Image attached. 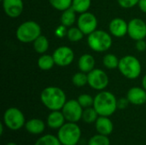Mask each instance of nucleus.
<instances>
[{
    "label": "nucleus",
    "instance_id": "nucleus-36",
    "mask_svg": "<svg viewBox=\"0 0 146 145\" xmlns=\"http://www.w3.org/2000/svg\"><path fill=\"white\" fill-rule=\"evenodd\" d=\"M138 6L143 13L146 14V0H139Z\"/></svg>",
    "mask_w": 146,
    "mask_h": 145
},
{
    "label": "nucleus",
    "instance_id": "nucleus-33",
    "mask_svg": "<svg viewBox=\"0 0 146 145\" xmlns=\"http://www.w3.org/2000/svg\"><path fill=\"white\" fill-rule=\"evenodd\" d=\"M67 32H68V27L62 24L60 26H58L56 27V29L55 30V34L58 38H63V37L67 36Z\"/></svg>",
    "mask_w": 146,
    "mask_h": 145
},
{
    "label": "nucleus",
    "instance_id": "nucleus-22",
    "mask_svg": "<svg viewBox=\"0 0 146 145\" xmlns=\"http://www.w3.org/2000/svg\"><path fill=\"white\" fill-rule=\"evenodd\" d=\"M33 44V49H34V50L37 53L40 54V55L45 54V52L48 50L49 46H50L49 39L44 35H42V34L40 36H38L34 40V42Z\"/></svg>",
    "mask_w": 146,
    "mask_h": 145
},
{
    "label": "nucleus",
    "instance_id": "nucleus-29",
    "mask_svg": "<svg viewBox=\"0 0 146 145\" xmlns=\"http://www.w3.org/2000/svg\"><path fill=\"white\" fill-rule=\"evenodd\" d=\"M73 0H49L50 4L58 11H64L72 6Z\"/></svg>",
    "mask_w": 146,
    "mask_h": 145
},
{
    "label": "nucleus",
    "instance_id": "nucleus-40",
    "mask_svg": "<svg viewBox=\"0 0 146 145\" xmlns=\"http://www.w3.org/2000/svg\"><path fill=\"white\" fill-rule=\"evenodd\" d=\"M145 104H146V103H145Z\"/></svg>",
    "mask_w": 146,
    "mask_h": 145
},
{
    "label": "nucleus",
    "instance_id": "nucleus-1",
    "mask_svg": "<svg viewBox=\"0 0 146 145\" xmlns=\"http://www.w3.org/2000/svg\"><path fill=\"white\" fill-rule=\"evenodd\" d=\"M42 103L50 111L62 110L67 102L66 94L57 86L45 87L40 94Z\"/></svg>",
    "mask_w": 146,
    "mask_h": 145
},
{
    "label": "nucleus",
    "instance_id": "nucleus-15",
    "mask_svg": "<svg viewBox=\"0 0 146 145\" xmlns=\"http://www.w3.org/2000/svg\"><path fill=\"white\" fill-rule=\"evenodd\" d=\"M127 98L133 105H143L146 103V91L143 87L133 86L128 90Z\"/></svg>",
    "mask_w": 146,
    "mask_h": 145
},
{
    "label": "nucleus",
    "instance_id": "nucleus-28",
    "mask_svg": "<svg viewBox=\"0 0 146 145\" xmlns=\"http://www.w3.org/2000/svg\"><path fill=\"white\" fill-rule=\"evenodd\" d=\"M72 83L77 86V87H82L85 86L86 85L88 84V77H87V73H84V72H78L76 73H74L72 77Z\"/></svg>",
    "mask_w": 146,
    "mask_h": 145
},
{
    "label": "nucleus",
    "instance_id": "nucleus-20",
    "mask_svg": "<svg viewBox=\"0 0 146 145\" xmlns=\"http://www.w3.org/2000/svg\"><path fill=\"white\" fill-rule=\"evenodd\" d=\"M76 14L77 13L72 7L62 11L61 18H60L61 24L67 27L73 26V25L75 23V21H76Z\"/></svg>",
    "mask_w": 146,
    "mask_h": 145
},
{
    "label": "nucleus",
    "instance_id": "nucleus-24",
    "mask_svg": "<svg viewBox=\"0 0 146 145\" xmlns=\"http://www.w3.org/2000/svg\"><path fill=\"white\" fill-rule=\"evenodd\" d=\"M92 0H73L72 8L78 14H82L87 12L91 7Z\"/></svg>",
    "mask_w": 146,
    "mask_h": 145
},
{
    "label": "nucleus",
    "instance_id": "nucleus-9",
    "mask_svg": "<svg viewBox=\"0 0 146 145\" xmlns=\"http://www.w3.org/2000/svg\"><path fill=\"white\" fill-rule=\"evenodd\" d=\"M83 108L79 103L78 100L70 99L66 102L63 108L62 109V112L68 122H74L77 123L82 119L83 114Z\"/></svg>",
    "mask_w": 146,
    "mask_h": 145
},
{
    "label": "nucleus",
    "instance_id": "nucleus-18",
    "mask_svg": "<svg viewBox=\"0 0 146 145\" xmlns=\"http://www.w3.org/2000/svg\"><path fill=\"white\" fill-rule=\"evenodd\" d=\"M95 58L91 54L86 53L82 55L78 60V68L80 71L84 72L86 73H88L92 71L95 68Z\"/></svg>",
    "mask_w": 146,
    "mask_h": 145
},
{
    "label": "nucleus",
    "instance_id": "nucleus-19",
    "mask_svg": "<svg viewBox=\"0 0 146 145\" xmlns=\"http://www.w3.org/2000/svg\"><path fill=\"white\" fill-rule=\"evenodd\" d=\"M26 130L33 135H39L44 132L45 129V124L44 122L38 118H33L28 120L25 124Z\"/></svg>",
    "mask_w": 146,
    "mask_h": 145
},
{
    "label": "nucleus",
    "instance_id": "nucleus-7",
    "mask_svg": "<svg viewBox=\"0 0 146 145\" xmlns=\"http://www.w3.org/2000/svg\"><path fill=\"white\" fill-rule=\"evenodd\" d=\"M3 123L11 131H18L25 126L26 120L23 113L17 108L11 107L5 110L3 116Z\"/></svg>",
    "mask_w": 146,
    "mask_h": 145
},
{
    "label": "nucleus",
    "instance_id": "nucleus-25",
    "mask_svg": "<svg viewBox=\"0 0 146 145\" xmlns=\"http://www.w3.org/2000/svg\"><path fill=\"white\" fill-rule=\"evenodd\" d=\"M98 116L99 115L98 112L96 111V109L93 107H90V108L84 109L83 114H82V120L84 122L87 124H92V123L96 122Z\"/></svg>",
    "mask_w": 146,
    "mask_h": 145
},
{
    "label": "nucleus",
    "instance_id": "nucleus-4",
    "mask_svg": "<svg viewBox=\"0 0 146 145\" xmlns=\"http://www.w3.org/2000/svg\"><path fill=\"white\" fill-rule=\"evenodd\" d=\"M118 69L120 73L128 79H136L142 73L140 61L132 55H127L120 59Z\"/></svg>",
    "mask_w": 146,
    "mask_h": 145
},
{
    "label": "nucleus",
    "instance_id": "nucleus-14",
    "mask_svg": "<svg viewBox=\"0 0 146 145\" xmlns=\"http://www.w3.org/2000/svg\"><path fill=\"white\" fill-rule=\"evenodd\" d=\"M128 30V22L124 19L116 17L111 20L109 24L110 33L115 38H122L127 34Z\"/></svg>",
    "mask_w": 146,
    "mask_h": 145
},
{
    "label": "nucleus",
    "instance_id": "nucleus-34",
    "mask_svg": "<svg viewBox=\"0 0 146 145\" xmlns=\"http://www.w3.org/2000/svg\"><path fill=\"white\" fill-rule=\"evenodd\" d=\"M129 103H129V101H128V99L127 97L120 98L119 100H117V108L119 109H124L128 106Z\"/></svg>",
    "mask_w": 146,
    "mask_h": 145
},
{
    "label": "nucleus",
    "instance_id": "nucleus-32",
    "mask_svg": "<svg viewBox=\"0 0 146 145\" xmlns=\"http://www.w3.org/2000/svg\"><path fill=\"white\" fill-rule=\"evenodd\" d=\"M119 5L123 9H132L138 5L139 0H117Z\"/></svg>",
    "mask_w": 146,
    "mask_h": 145
},
{
    "label": "nucleus",
    "instance_id": "nucleus-23",
    "mask_svg": "<svg viewBox=\"0 0 146 145\" xmlns=\"http://www.w3.org/2000/svg\"><path fill=\"white\" fill-rule=\"evenodd\" d=\"M119 62H120V59H118V57L115 54H112V53L106 54L103 58L104 66L110 70L118 68Z\"/></svg>",
    "mask_w": 146,
    "mask_h": 145
},
{
    "label": "nucleus",
    "instance_id": "nucleus-39",
    "mask_svg": "<svg viewBox=\"0 0 146 145\" xmlns=\"http://www.w3.org/2000/svg\"><path fill=\"white\" fill-rule=\"evenodd\" d=\"M3 0H1V2H3Z\"/></svg>",
    "mask_w": 146,
    "mask_h": 145
},
{
    "label": "nucleus",
    "instance_id": "nucleus-2",
    "mask_svg": "<svg viewBox=\"0 0 146 145\" xmlns=\"http://www.w3.org/2000/svg\"><path fill=\"white\" fill-rule=\"evenodd\" d=\"M93 108L99 116H111L116 111L117 99L115 96L108 91H101L94 97Z\"/></svg>",
    "mask_w": 146,
    "mask_h": 145
},
{
    "label": "nucleus",
    "instance_id": "nucleus-27",
    "mask_svg": "<svg viewBox=\"0 0 146 145\" xmlns=\"http://www.w3.org/2000/svg\"><path fill=\"white\" fill-rule=\"evenodd\" d=\"M34 145H62V144L57 137L51 134H46L40 137Z\"/></svg>",
    "mask_w": 146,
    "mask_h": 145
},
{
    "label": "nucleus",
    "instance_id": "nucleus-5",
    "mask_svg": "<svg viewBox=\"0 0 146 145\" xmlns=\"http://www.w3.org/2000/svg\"><path fill=\"white\" fill-rule=\"evenodd\" d=\"M41 35V26L34 21H27L22 22L16 29V38L23 43H33L34 40Z\"/></svg>",
    "mask_w": 146,
    "mask_h": 145
},
{
    "label": "nucleus",
    "instance_id": "nucleus-35",
    "mask_svg": "<svg viewBox=\"0 0 146 145\" xmlns=\"http://www.w3.org/2000/svg\"><path fill=\"white\" fill-rule=\"evenodd\" d=\"M135 48L139 51H145V50H146V42L145 41V39H141V40L136 41Z\"/></svg>",
    "mask_w": 146,
    "mask_h": 145
},
{
    "label": "nucleus",
    "instance_id": "nucleus-31",
    "mask_svg": "<svg viewBox=\"0 0 146 145\" xmlns=\"http://www.w3.org/2000/svg\"><path fill=\"white\" fill-rule=\"evenodd\" d=\"M78 102L81 105L83 109L93 107L94 103V97H92L89 94H81L78 97Z\"/></svg>",
    "mask_w": 146,
    "mask_h": 145
},
{
    "label": "nucleus",
    "instance_id": "nucleus-6",
    "mask_svg": "<svg viewBox=\"0 0 146 145\" xmlns=\"http://www.w3.org/2000/svg\"><path fill=\"white\" fill-rule=\"evenodd\" d=\"M80 137L81 130L74 122L68 121L57 132V138L62 145H77Z\"/></svg>",
    "mask_w": 146,
    "mask_h": 145
},
{
    "label": "nucleus",
    "instance_id": "nucleus-37",
    "mask_svg": "<svg viewBox=\"0 0 146 145\" xmlns=\"http://www.w3.org/2000/svg\"><path fill=\"white\" fill-rule=\"evenodd\" d=\"M142 87L146 91V73L142 79Z\"/></svg>",
    "mask_w": 146,
    "mask_h": 145
},
{
    "label": "nucleus",
    "instance_id": "nucleus-16",
    "mask_svg": "<svg viewBox=\"0 0 146 145\" xmlns=\"http://www.w3.org/2000/svg\"><path fill=\"white\" fill-rule=\"evenodd\" d=\"M95 128L98 133L109 136L114 130V125L108 116H98L95 122Z\"/></svg>",
    "mask_w": 146,
    "mask_h": 145
},
{
    "label": "nucleus",
    "instance_id": "nucleus-13",
    "mask_svg": "<svg viewBox=\"0 0 146 145\" xmlns=\"http://www.w3.org/2000/svg\"><path fill=\"white\" fill-rule=\"evenodd\" d=\"M2 3L5 15L10 18L19 17L24 9L22 0H3Z\"/></svg>",
    "mask_w": 146,
    "mask_h": 145
},
{
    "label": "nucleus",
    "instance_id": "nucleus-21",
    "mask_svg": "<svg viewBox=\"0 0 146 145\" xmlns=\"http://www.w3.org/2000/svg\"><path fill=\"white\" fill-rule=\"evenodd\" d=\"M37 64L38 68L42 71H49L54 67V65H56L53 56L48 54H42L38 57Z\"/></svg>",
    "mask_w": 146,
    "mask_h": 145
},
{
    "label": "nucleus",
    "instance_id": "nucleus-17",
    "mask_svg": "<svg viewBox=\"0 0 146 145\" xmlns=\"http://www.w3.org/2000/svg\"><path fill=\"white\" fill-rule=\"evenodd\" d=\"M66 119L61 110L51 111L47 117V125L50 128L58 130L65 124Z\"/></svg>",
    "mask_w": 146,
    "mask_h": 145
},
{
    "label": "nucleus",
    "instance_id": "nucleus-12",
    "mask_svg": "<svg viewBox=\"0 0 146 145\" xmlns=\"http://www.w3.org/2000/svg\"><path fill=\"white\" fill-rule=\"evenodd\" d=\"M128 36L134 41L146 38V22L140 18H133L128 22Z\"/></svg>",
    "mask_w": 146,
    "mask_h": 145
},
{
    "label": "nucleus",
    "instance_id": "nucleus-11",
    "mask_svg": "<svg viewBox=\"0 0 146 145\" xmlns=\"http://www.w3.org/2000/svg\"><path fill=\"white\" fill-rule=\"evenodd\" d=\"M53 58L56 65L59 67H67L72 64L74 60V50L66 45L57 47L53 54Z\"/></svg>",
    "mask_w": 146,
    "mask_h": 145
},
{
    "label": "nucleus",
    "instance_id": "nucleus-26",
    "mask_svg": "<svg viewBox=\"0 0 146 145\" xmlns=\"http://www.w3.org/2000/svg\"><path fill=\"white\" fill-rule=\"evenodd\" d=\"M84 35L85 34L82 32V31L78 26H71L68 29V32H67L66 37L68 38V39L70 42L77 43L83 38Z\"/></svg>",
    "mask_w": 146,
    "mask_h": 145
},
{
    "label": "nucleus",
    "instance_id": "nucleus-38",
    "mask_svg": "<svg viewBox=\"0 0 146 145\" xmlns=\"http://www.w3.org/2000/svg\"><path fill=\"white\" fill-rule=\"evenodd\" d=\"M6 145H17L15 143H14V142H9V143H8Z\"/></svg>",
    "mask_w": 146,
    "mask_h": 145
},
{
    "label": "nucleus",
    "instance_id": "nucleus-3",
    "mask_svg": "<svg viewBox=\"0 0 146 145\" xmlns=\"http://www.w3.org/2000/svg\"><path fill=\"white\" fill-rule=\"evenodd\" d=\"M112 35L104 30H96L87 37V44L95 52H105L112 46Z\"/></svg>",
    "mask_w": 146,
    "mask_h": 145
},
{
    "label": "nucleus",
    "instance_id": "nucleus-30",
    "mask_svg": "<svg viewBox=\"0 0 146 145\" xmlns=\"http://www.w3.org/2000/svg\"><path fill=\"white\" fill-rule=\"evenodd\" d=\"M88 145H110V141L108 136L98 133L92 136L89 139Z\"/></svg>",
    "mask_w": 146,
    "mask_h": 145
},
{
    "label": "nucleus",
    "instance_id": "nucleus-10",
    "mask_svg": "<svg viewBox=\"0 0 146 145\" xmlns=\"http://www.w3.org/2000/svg\"><path fill=\"white\" fill-rule=\"evenodd\" d=\"M77 26L82 31L85 35H89L98 27V19L96 15L89 11L80 14L77 18Z\"/></svg>",
    "mask_w": 146,
    "mask_h": 145
},
{
    "label": "nucleus",
    "instance_id": "nucleus-8",
    "mask_svg": "<svg viewBox=\"0 0 146 145\" xmlns=\"http://www.w3.org/2000/svg\"><path fill=\"white\" fill-rule=\"evenodd\" d=\"M88 85L91 88L97 91H104L107 88L110 83L108 74L100 68H94L87 73Z\"/></svg>",
    "mask_w": 146,
    "mask_h": 145
}]
</instances>
